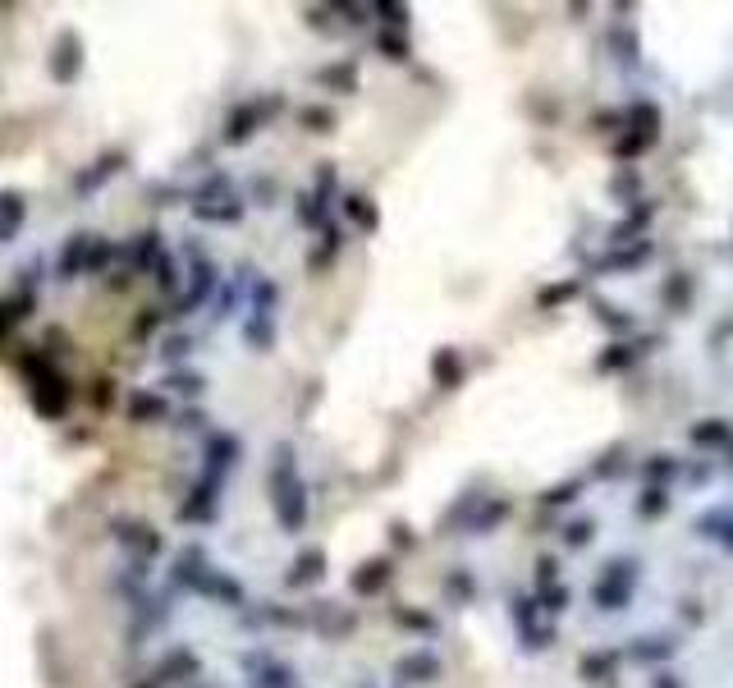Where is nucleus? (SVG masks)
<instances>
[{"label":"nucleus","mask_w":733,"mask_h":688,"mask_svg":"<svg viewBox=\"0 0 733 688\" xmlns=\"http://www.w3.org/2000/svg\"><path fill=\"white\" fill-rule=\"evenodd\" d=\"M266 487H271L275 523H280L289 537H299V532L308 528V487H303V477H299V463H293V445H275Z\"/></svg>","instance_id":"obj_1"},{"label":"nucleus","mask_w":733,"mask_h":688,"mask_svg":"<svg viewBox=\"0 0 733 688\" xmlns=\"http://www.w3.org/2000/svg\"><path fill=\"white\" fill-rule=\"evenodd\" d=\"M633 588H637V560H610L605 574L592 583V606L614 615L633 601Z\"/></svg>","instance_id":"obj_2"},{"label":"nucleus","mask_w":733,"mask_h":688,"mask_svg":"<svg viewBox=\"0 0 733 688\" xmlns=\"http://www.w3.org/2000/svg\"><path fill=\"white\" fill-rule=\"evenodd\" d=\"M537 606H541L537 597H519V592H513V601H509L513 625H519V647H528V652H546L555 643V629L537 619Z\"/></svg>","instance_id":"obj_3"},{"label":"nucleus","mask_w":733,"mask_h":688,"mask_svg":"<svg viewBox=\"0 0 733 688\" xmlns=\"http://www.w3.org/2000/svg\"><path fill=\"white\" fill-rule=\"evenodd\" d=\"M188 294L175 303V317H188L193 308H202L206 299H211V290H215V266H211V257L206 253H197V248H188Z\"/></svg>","instance_id":"obj_4"},{"label":"nucleus","mask_w":733,"mask_h":688,"mask_svg":"<svg viewBox=\"0 0 733 688\" xmlns=\"http://www.w3.org/2000/svg\"><path fill=\"white\" fill-rule=\"evenodd\" d=\"M243 670H248V683L252 688H299V670L275 661L271 652H252L243 656Z\"/></svg>","instance_id":"obj_5"},{"label":"nucleus","mask_w":733,"mask_h":688,"mask_svg":"<svg viewBox=\"0 0 733 688\" xmlns=\"http://www.w3.org/2000/svg\"><path fill=\"white\" fill-rule=\"evenodd\" d=\"M220 487H225L220 477L202 473V477H197V487L188 492V501L179 505V523H211L215 510H220Z\"/></svg>","instance_id":"obj_6"},{"label":"nucleus","mask_w":733,"mask_h":688,"mask_svg":"<svg viewBox=\"0 0 733 688\" xmlns=\"http://www.w3.org/2000/svg\"><path fill=\"white\" fill-rule=\"evenodd\" d=\"M330 197H335V170H330V166H321L317 188H312V193H303V197H299V206H293V216H299V225L317 230V225L326 221V212H330Z\"/></svg>","instance_id":"obj_7"},{"label":"nucleus","mask_w":733,"mask_h":688,"mask_svg":"<svg viewBox=\"0 0 733 688\" xmlns=\"http://www.w3.org/2000/svg\"><path fill=\"white\" fill-rule=\"evenodd\" d=\"M110 532H115V541H119L124 550H133L138 565H142V560H152V556H161V532H157V528L133 523V519H115Z\"/></svg>","instance_id":"obj_8"},{"label":"nucleus","mask_w":733,"mask_h":688,"mask_svg":"<svg viewBox=\"0 0 733 688\" xmlns=\"http://www.w3.org/2000/svg\"><path fill=\"white\" fill-rule=\"evenodd\" d=\"M202 454H206V468H202V473H211V477H220V482H225V473H234V468H239L243 445H239V436H234V432H211Z\"/></svg>","instance_id":"obj_9"},{"label":"nucleus","mask_w":733,"mask_h":688,"mask_svg":"<svg viewBox=\"0 0 733 688\" xmlns=\"http://www.w3.org/2000/svg\"><path fill=\"white\" fill-rule=\"evenodd\" d=\"M280 106V97H271V101H243V106H234V115L225 119V143H243V138H252V129L271 115Z\"/></svg>","instance_id":"obj_10"},{"label":"nucleus","mask_w":733,"mask_h":688,"mask_svg":"<svg viewBox=\"0 0 733 688\" xmlns=\"http://www.w3.org/2000/svg\"><path fill=\"white\" fill-rule=\"evenodd\" d=\"M92 248H97V234H69V244H64V253H60V266H55L60 281L88 275V266H92Z\"/></svg>","instance_id":"obj_11"},{"label":"nucleus","mask_w":733,"mask_h":688,"mask_svg":"<svg viewBox=\"0 0 733 688\" xmlns=\"http://www.w3.org/2000/svg\"><path fill=\"white\" fill-rule=\"evenodd\" d=\"M440 656L435 652H426V647H417V652H408V656H399L395 661V674H399V683H435L440 679Z\"/></svg>","instance_id":"obj_12"},{"label":"nucleus","mask_w":733,"mask_h":688,"mask_svg":"<svg viewBox=\"0 0 733 688\" xmlns=\"http://www.w3.org/2000/svg\"><path fill=\"white\" fill-rule=\"evenodd\" d=\"M33 404L46 413V418H60V413H64V404H69V381H64L60 372L37 377V381H33Z\"/></svg>","instance_id":"obj_13"},{"label":"nucleus","mask_w":733,"mask_h":688,"mask_svg":"<svg viewBox=\"0 0 733 688\" xmlns=\"http://www.w3.org/2000/svg\"><path fill=\"white\" fill-rule=\"evenodd\" d=\"M79 69H83V42L73 33H64L60 46H55V60H51V79L55 83H73V79H79Z\"/></svg>","instance_id":"obj_14"},{"label":"nucleus","mask_w":733,"mask_h":688,"mask_svg":"<svg viewBox=\"0 0 733 688\" xmlns=\"http://www.w3.org/2000/svg\"><path fill=\"white\" fill-rule=\"evenodd\" d=\"M24 221H28V202H24V193H0V244H14V234L24 230Z\"/></svg>","instance_id":"obj_15"},{"label":"nucleus","mask_w":733,"mask_h":688,"mask_svg":"<svg viewBox=\"0 0 733 688\" xmlns=\"http://www.w3.org/2000/svg\"><path fill=\"white\" fill-rule=\"evenodd\" d=\"M321 578H326V550H303L289 569V588H308V583H321Z\"/></svg>","instance_id":"obj_16"},{"label":"nucleus","mask_w":733,"mask_h":688,"mask_svg":"<svg viewBox=\"0 0 733 688\" xmlns=\"http://www.w3.org/2000/svg\"><path fill=\"white\" fill-rule=\"evenodd\" d=\"M674 652H679V643L665 638V634H646V638H637V643L628 647V656L642 661V665H651V661H670Z\"/></svg>","instance_id":"obj_17"},{"label":"nucleus","mask_w":733,"mask_h":688,"mask_svg":"<svg viewBox=\"0 0 733 688\" xmlns=\"http://www.w3.org/2000/svg\"><path fill=\"white\" fill-rule=\"evenodd\" d=\"M166 413H170V404H166L161 390H138V395L129 399V418H133V423H147V418L161 423Z\"/></svg>","instance_id":"obj_18"},{"label":"nucleus","mask_w":733,"mask_h":688,"mask_svg":"<svg viewBox=\"0 0 733 688\" xmlns=\"http://www.w3.org/2000/svg\"><path fill=\"white\" fill-rule=\"evenodd\" d=\"M390 583V560H366L357 574H353V592L357 597H372V592H381Z\"/></svg>","instance_id":"obj_19"},{"label":"nucleus","mask_w":733,"mask_h":688,"mask_svg":"<svg viewBox=\"0 0 733 688\" xmlns=\"http://www.w3.org/2000/svg\"><path fill=\"white\" fill-rule=\"evenodd\" d=\"M197 670H202V661H197L188 647H179V652H170V656L157 665V679H161V683H175L179 674H188V679H193Z\"/></svg>","instance_id":"obj_20"},{"label":"nucleus","mask_w":733,"mask_h":688,"mask_svg":"<svg viewBox=\"0 0 733 688\" xmlns=\"http://www.w3.org/2000/svg\"><path fill=\"white\" fill-rule=\"evenodd\" d=\"M206 390V377L202 372H166V381H161V395H188V399H197Z\"/></svg>","instance_id":"obj_21"},{"label":"nucleus","mask_w":733,"mask_h":688,"mask_svg":"<svg viewBox=\"0 0 733 688\" xmlns=\"http://www.w3.org/2000/svg\"><path fill=\"white\" fill-rule=\"evenodd\" d=\"M161 257H166V253H161V234H157V230L138 234V244H133V266H138V271H157Z\"/></svg>","instance_id":"obj_22"},{"label":"nucleus","mask_w":733,"mask_h":688,"mask_svg":"<svg viewBox=\"0 0 733 688\" xmlns=\"http://www.w3.org/2000/svg\"><path fill=\"white\" fill-rule=\"evenodd\" d=\"M193 216L197 221H211V225H234V221H243V202L230 197V202H220V206H193Z\"/></svg>","instance_id":"obj_23"},{"label":"nucleus","mask_w":733,"mask_h":688,"mask_svg":"<svg viewBox=\"0 0 733 688\" xmlns=\"http://www.w3.org/2000/svg\"><path fill=\"white\" fill-rule=\"evenodd\" d=\"M344 212H348L362 230H376V225H381V212H376V206L366 202L362 193H344Z\"/></svg>","instance_id":"obj_24"},{"label":"nucleus","mask_w":733,"mask_h":688,"mask_svg":"<svg viewBox=\"0 0 733 688\" xmlns=\"http://www.w3.org/2000/svg\"><path fill=\"white\" fill-rule=\"evenodd\" d=\"M692 441L710 450V445H728V441H733V432H728V423H724V418H706V423H697V427H692Z\"/></svg>","instance_id":"obj_25"},{"label":"nucleus","mask_w":733,"mask_h":688,"mask_svg":"<svg viewBox=\"0 0 733 688\" xmlns=\"http://www.w3.org/2000/svg\"><path fill=\"white\" fill-rule=\"evenodd\" d=\"M119 166H124V157H101V161H97L88 175H79V179H73V193H92V188H97L106 175H115Z\"/></svg>","instance_id":"obj_26"},{"label":"nucleus","mask_w":733,"mask_h":688,"mask_svg":"<svg viewBox=\"0 0 733 688\" xmlns=\"http://www.w3.org/2000/svg\"><path fill=\"white\" fill-rule=\"evenodd\" d=\"M614 665H619L614 652H601V656L586 652V656H582V679H586V683H596V674H601V679H614Z\"/></svg>","instance_id":"obj_27"},{"label":"nucleus","mask_w":733,"mask_h":688,"mask_svg":"<svg viewBox=\"0 0 733 688\" xmlns=\"http://www.w3.org/2000/svg\"><path fill=\"white\" fill-rule=\"evenodd\" d=\"M651 257V244H637V248H619V253H610L605 262H601V271H633V266H642Z\"/></svg>","instance_id":"obj_28"},{"label":"nucleus","mask_w":733,"mask_h":688,"mask_svg":"<svg viewBox=\"0 0 733 688\" xmlns=\"http://www.w3.org/2000/svg\"><path fill=\"white\" fill-rule=\"evenodd\" d=\"M243 339L252 344L257 354H266L271 344H275V326H271V317H248V326H243Z\"/></svg>","instance_id":"obj_29"},{"label":"nucleus","mask_w":733,"mask_h":688,"mask_svg":"<svg viewBox=\"0 0 733 688\" xmlns=\"http://www.w3.org/2000/svg\"><path fill=\"white\" fill-rule=\"evenodd\" d=\"M243 285H248V266H239V275L225 285V294L215 299V317H230L234 308H239V299H243Z\"/></svg>","instance_id":"obj_30"},{"label":"nucleus","mask_w":733,"mask_h":688,"mask_svg":"<svg viewBox=\"0 0 733 688\" xmlns=\"http://www.w3.org/2000/svg\"><path fill=\"white\" fill-rule=\"evenodd\" d=\"M504 514H509V501H500V496H495V501H490V510H477V519L468 523V532H472V537H481V532H490V528H495Z\"/></svg>","instance_id":"obj_31"},{"label":"nucleus","mask_w":733,"mask_h":688,"mask_svg":"<svg viewBox=\"0 0 733 688\" xmlns=\"http://www.w3.org/2000/svg\"><path fill=\"white\" fill-rule=\"evenodd\" d=\"M459 377H463V368H459V354H454V349H440V354H435V381L450 390V386H454Z\"/></svg>","instance_id":"obj_32"},{"label":"nucleus","mask_w":733,"mask_h":688,"mask_svg":"<svg viewBox=\"0 0 733 688\" xmlns=\"http://www.w3.org/2000/svg\"><path fill=\"white\" fill-rule=\"evenodd\" d=\"M646 221H651V202L642 206L637 216H624V221H619V225L610 230V244H633L628 234H642V225H646Z\"/></svg>","instance_id":"obj_33"},{"label":"nucleus","mask_w":733,"mask_h":688,"mask_svg":"<svg viewBox=\"0 0 733 688\" xmlns=\"http://www.w3.org/2000/svg\"><path fill=\"white\" fill-rule=\"evenodd\" d=\"M610 349H614V354H601V363H596L601 372H614V368L633 363V358L642 354V344H610Z\"/></svg>","instance_id":"obj_34"},{"label":"nucleus","mask_w":733,"mask_h":688,"mask_svg":"<svg viewBox=\"0 0 733 688\" xmlns=\"http://www.w3.org/2000/svg\"><path fill=\"white\" fill-rule=\"evenodd\" d=\"M688 294H692V281H688V275H674V281H665V290H660V299H665L670 308H683Z\"/></svg>","instance_id":"obj_35"},{"label":"nucleus","mask_w":733,"mask_h":688,"mask_svg":"<svg viewBox=\"0 0 733 688\" xmlns=\"http://www.w3.org/2000/svg\"><path fill=\"white\" fill-rule=\"evenodd\" d=\"M646 477H655V482H665V477H674L679 473V459L674 454H651V463L642 468Z\"/></svg>","instance_id":"obj_36"},{"label":"nucleus","mask_w":733,"mask_h":688,"mask_svg":"<svg viewBox=\"0 0 733 688\" xmlns=\"http://www.w3.org/2000/svg\"><path fill=\"white\" fill-rule=\"evenodd\" d=\"M445 592H450V597H459V601H468V597H472V574H468V569L445 574Z\"/></svg>","instance_id":"obj_37"},{"label":"nucleus","mask_w":733,"mask_h":688,"mask_svg":"<svg viewBox=\"0 0 733 688\" xmlns=\"http://www.w3.org/2000/svg\"><path fill=\"white\" fill-rule=\"evenodd\" d=\"M161 354H166L170 363H179V358H188V354H193V335H170V339L161 344Z\"/></svg>","instance_id":"obj_38"},{"label":"nucleus","mask_w":733,"mask_h":688,"mask_svg":"<svg viewBox=\"0 0 733 688\" xmlns=\"http://www.w3.org/2000/svg\"><path fill=\"white\" fill-rule=\"evenodd\" d=\"M592 532H596L592 519H577V523L564 528V541H568V546H586V541H592Z\"/></svg>","instance_id":"obj_39"},{"label":"nucleus","mask_w":733,"mask_h":688,"mask_svg":"<svg viewBox=\"0 0 733 688\" xmlns=\"http://www.w3.org/2000/svg\"><path fill=\"white\" fill-rule=\"evenodd\" d=\"M372 14H381L390 28H404V24H408V10H404V5H390V0H376Z\"/></svg>","instance_id":"obj_40"},{"label":"nucleus","mask_w":733,"mask_h":688,"mask_svg":"<svg viewBox=\"0 0 733 688\" xmlns=\"http://www.w3.org/2000/svg\"><path fill=\"white\" fill-rule=\"evenodd\" d=\"M399 625H408V629H417V634H435V619L422 615V610H399Z\"/></svg>","instance_id":"obj_41"},{"label":"nucleus","mask_w":733,"mask_h":688,"mask_svg":"<svg viewBox=\"0 0 733 688\" xmlns=\"http://www.w3.org/2000/svg\"><path fill=\"white\" fill-rule=\"evenodd\" d=\"M317 79H321V83H344V88H353V83H357V74H353V64H344V69H339V64H335V69H321V74H317Z\"/></svg>","instance_id":"obj_42"},{"label":"nucleus","mask_w":733,"mask_h":688,"mask_svg":"<svg viewBox=\"0 0 733 688\" xmlns=\"http://www.w3.org/2000/svg\"><path fill=\"white\" fill-rule=\"evenodd\" d=\"M596 312H601V321H605L610 330H633V317H619V308H610V303H596Z\"/></svg>","instance_id":"obj_43"},{"label":"nucleus","mask_w":733,"mask_h":688,"mask_svg":"<svg viewBox=\"0 0 733 688\" xmlns=\"http://www.w3.org/2000/svg\"><path fill=\"white\" fill-rule=\"evenodd\" d=\"M665 505H670L665 487H651V492H646V501H642V514L651 519V514H660V510H665Z\"/></svg>","instance_id":"obj_44"},{"label":"nucleus","mask_w":733,"mask_h":688,"mask_svg":"<svg viewBox=\"0 0 733 688\" xmlns=\"http://www.w3.org/2000/svg\"><path fill=\"white\" fill-rule=\"evenodd\" d=\"M202 423H206V413H202V408H184L175 427H179V432H202Z\"/></svg>","instance_id":"obj_45"},{"label":"nucleus","mask_w":733,"mask_h":688,"mask_svg":"<svg viewBox=\"0 0 733 688\" xmlns=\"http://www.w3.org/2000/svg\"><path fill=\"white\" fill-rule=\"evenodd\" d=\"M376 42H381V51H386L390 60H408V46H404V37H390V33H381Z\"/></svg>","instance_id":"obj_46"},{"label":"nucleus","mask_w":733,"mask_h":688,"mask_svg":"<svg viewBox=\"0 0 733 688\" xmlns=\"http://www.w3.org/2000/svg\"><path fill=\"white\" fill-rule=\"evenodd\" d=\"M546 610H550V615H555V610L564 615V610H568V588H546Z\"/></svg>","instance_id":"obj_47"},{"label":"nucleus","mask_w":733,"mask_h":688,"mask_svg":"<svg viewBox=\"0 0 733 688\" xmlns=\"http://www.w3.org/2000/svg\"><path fill=\"white\" fill-rule=\"evenodd\" d=\"M152 275H157V285H161V290H175V262H170V257H161Z\"/></svg>","instance_id":"obj_48"},{"label":"nucleus","mask_w":733,"mask_h":688,"mask_svg":"<svg viewBox=\"0 0 733 688\" xmlns=\"http://www.w3.org/2000/svg\"><path fill=\"white\" fill-rule=\"evenodd\" d=\"M573 294H577V285H550V290H546V294H541V308H550V303H555V299H559V303H564V299H573Z\"/></svg>","instance_id":"obj_49"},{"label":"nucleus","mask_w":733,"mask_h":688,"mask_svg":"<svg viewBox=\"0 0 733 688\" xmlns=\"http://www.w3.org/2000/svg\"><path fill=\"white\" fill-rule=\"evenodd\" d=\"M303 119H308V124H321V133H330V124H335L330 110H303Z\"/></svg>","instance_id":"obj_50"},{"label":"nucleus","mask_w":733,"mask_h":688,"mask_svg":"<svg viewBox=\"0 0 733 688\" xmlns=\"http://www.w3.org/2000/svg\"><path fill=\"white\" fill-rule=\"evenodd\" d=\"M573 492H577V487H555V492H546V505H568Z\"/></svg>","instance_id":"obj_51"},{"label":"nucleus","mask_w":733,"mask_h":688,"mask_svg":"<svg viewBox=\"0 0 733 688\" xmlns=\"http://www.w3.org/2000/svg\"><path fill=\"white\" fill-rule=\"evenodd\" d=\"M614 193H637V175H619L614 179Z\"/></svg>","instance_id":"obj_52"},{"label":"nucleus","mask_w":733,"mask_h":688,"mask_svg":"<svg viewBox=\"0 0 733 688\" xmlns=\"http://www.w3.org/2000/svg\"><path fill=\"white\" fill-rule=\"evenodd\" d=\"M655 688H683V683H679V674H670V670H660V674H655Z\"/></svg>","instance_id":"obj_53"}]
</instances>
